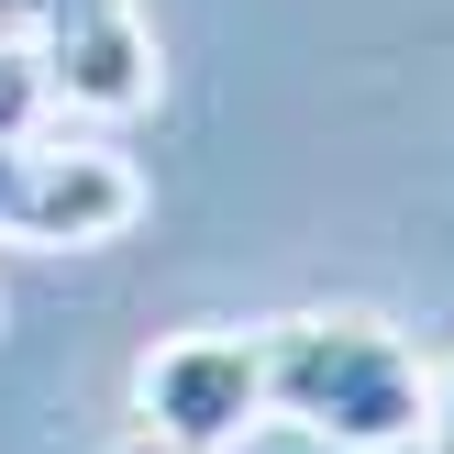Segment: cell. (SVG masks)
Returning a JSON list of instances; mask_svg holds the SVG:
<instances>
[{"label": "cell", "mask_w": 454, "mask_h": 454, "mask_svg": "<svg viewBox=\"0 0 454 454\" xmlns=\"http://www.w3.org/2000/svg\"><path fill=\"white\" fill-rule=\"evenodd\" d=\"M266 411L300 421L322 443L388 454L411 433H433V388H421V355L399 344L366 310H310V322H266Z\"/></svg>", "instance_id": "6da1fadb"}, {"label": "cell", "mask_w": 454, "mask_h": 454, "mask_svg": "<svg viewBox=\"0 0 454 454\" xmlns=\"http://www.w3.org/2000/svg\"><path fill=\"white\" fill-rule=\"evenodd\" d=\"M133 411L155 421L167 454H222L266 421V344L255 333H177L145 355L133 377Z\"/></svg>", "instance_id": "7a4b0ae2"}, {"label": "cell", "mask_w": 454, "mask_h": 454, "mask_svg": "<svg viewBox=\"0 0 454 454\" xmlns=\"http://www.w3.org/2000/svg\"><path fill=\"white\" fill-rule=\"evenodd\" d=\"M133 211H145V189L122 155L0 133V244H111Z\"/></svg>", "instance_id": "3957f363"}, {"label": "cell", "mask_w": 454, "mask_h": 454, "mask_svg": "<svg viewBox=\"0 0 454 454\" xmlns=\"http://www.w3.org/2000/svg\"><path fill=\"white\" fill-rule=\"evenodd\" d=\"M44 67V100H78V111H145L155 100V44L133 22V0H78L34 34Z\"/></svg>", "instance_id": "277c9868"}, {"label": "cell", "mask_w": 454, "mask_h": 454, "mask_svg": "<svg viewBox=\"0 0 454 454\" xmlns=\"http://www.w3.org/2000/svg\"><path fill=\"white\" fill-rule=\"evenodd\" d=\"M433 443H443V454H454V399H433Z\"/></svg>", "instance_id": "5b68a950"}, {"label": "cell", "mask_w": 454, "mask_h": 454, "mask_svg": "<svg viewBox=\"0 0 454 454\" xmlns=\"http://www.w3.org/2000/svg\"><path fill=\"white\" fill-rule=\"evenodd\" d=\"M133 454H167V443H133Z\"/></svg>", "instance_id": "8992f818"}]
</instances>
